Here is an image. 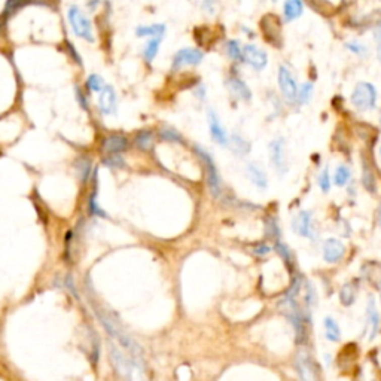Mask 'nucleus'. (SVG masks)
<instances>
[{"label": "nucleus", "mask_w": 381, "mask_h": 381, "mask_svg": "<svg viewBox=\"0 0 381 381\" xmlns=\"http://www.w3.org/2000/svg\"><path fill=\"white\" fill-rule=\"evenodd\" d=\"M227 87L230 89V92L238 100L249 101L252 98V91L247 87V84L237 76H231L227 79Z\"/></svg>", "instance_id": "15"}, {"label": "nucleus", "mask_w": 381, "mask_h": 381, "mask_svg": "<svg viewBox=\"0 0 381 381\" xmlns=\"http://www.w3.org/2000/svg\"><path fill=\"white\" fill-rule=\"evenodd\" d=\"M363 273H365L368 282H371L377 289H381V264L371 262L368 266L363 268Z\"/></svg>", "instance_id": "21"}, {"label": "nucleus", "mask_w": 381, "mask_h": 381, "mask_svg": "<svg viewBox=\"0 0 381 381\" xmlns=\"http://www.w3.org/2000/svg\"><path fill=\"white\" fill-rule=\"evenodd\" d=\"M76 94H78V98H79V101H81L82 107H84V109H87V103H85V100H84V95H82V92H81V91L78 89V91H76Z\"/></svg>", "instance_id": "44"}, {"label": "nucleus", "mask_w": 381, "mask_h": 381, "mask_svg": "<svg viewBox=\"0 0 381 381\" xmlns=\"http://www.w3.org/2000/svg\"><path fill=\"white\" fill-rule=\"evenodd\" d=\"M159 136L164 139V140H169V142H182V136L177 133L176 130L170 128V127H166L159 131Z\"/></svg>", "instance_id": "33"}, {"label": "nucleus", "mask_w": 381, "mask_h": 381, "mask_svg": "<svg viewBox=\"0 0 381 381\" xmlns=\"http://www.w3.org/2000/svg\"><path fill=\"white\" fill-rule=\"evenodd\" d=\"M89 213L94 214V216H106V213L103 211V208H100V205L97 204L95 194H92L91 198H89Z\"/></svg>", "instance_id": "40"}, {"label": "nucleus", "mask_w": 381, "mask_h": 381, "mask_svg": "<svg viewBox=\"0 0 381 381\" xmlns=\"http://www.w3.org/2000/svg\"><path fill=\"white\" fill-rule=\"evenodd\" d=\"M380 156H381V147H380Z\"/></svg>", "instance_id": "46"}, {"label": "nucleus", "mask_w": 381, "mask_h": 381, "mask_svg": "<svg viewBox=\"0 0 381 381\" xmlns=\"http://www.w3.org/2000/svg\"><path fill=\"white\" fill-rule=\"evenodd\" d=\"M363 183H365V188L368 191H374L375 189V182H374V176L371 175V170H368V166L363 164Z\"/></svg>", "instance_id": "36"}, {"label": "nucleus", "mask_w": 381, "mask_h": 381, "mask_svg": "<svg viewBox=\"0 0 381 381\" xmlns=\"http://www.w3.org/2000/svg\"><path fill=\"white\" fill-rule=\"evenodd\" d=\"M106 84H104V81H103V78L101 76H98V75H91L88 79H87V87L91 91H101L103 87H104Z\"/></svg>", "instance_id": "32"}, {"label": "nucleus", "mask_w": 381, "mask_h": 381, "mask_svg": "<svg viewBox=\"0 0 381 381\" xmlns=\"http://www.w3.org/2000/svg\"><path fill=\"white\" fill-rule=\"evenodd\" d=\"M304 14L302 0H285L283 3V17L286 23H292Z\"/></svg>", "instance_id": "16"}, {"label": "nucleus", "mask_w": 381, "mask_h": 381, "mask_svg": "<svg viewBox=\"0 0 381 381\" xmlns=\"http://www.w3.org/2000/svg\"><path fill=\"white\" fill-rule=\"evenodd\" d=\"M225 52L233 61H240L243 60V48L240 46L238 40H228L225 43Z\"/></svg>", "instance_id": "27"}, {"label": "nucleus", "mask_w": 381, "mask_h": 381, "mask_svg": "<svg viewBox=\"0 0 381 381\" xmlns=\"http://www.w3.org/2000/svg\"><path fill=\"white\" fill-rule=\"evenodd\" d=\"M366 326H368V337L369 340H374L378 328H380V313L377 308L375 298L371 295L368 298V307H366Z\"/></svg>", "instance_id": "13"}, {"label": "nucleus", "mask_w": 381, "mask_h": 381, "mask_svg": "<svg viewBox=\"0 0 381 381\" xmlns=\"http://www.w3.org/2000/svg\"><path fill=\"white\" fill-rule=\"evenodd\" d=\"M247 176L250 179V182L259 188V189H266L268 186V179H266V175L265 172L255 162H250L247 164Z\"/></svg>", "instance_id": "17"}, {"label": "nucleus", "mask_w": 381, "mask_h": 381, "mask_svg": "<svg viewBox=\"0 0 381 381\" xmlns=\"http://www.w3.org/2000/svg\"><path fill=\"white\" fill-rule=\"evenodd\" d=\"M161 40H162V36H159V37H150L149 39V42H147L146 46H145V51H143V56H145V60H146L147 63H150L152 60L155 59V56L158 54Z\"/></svg>", "instance_id": "25"}, {"label": "nucleus", "mask_w": 381, "mask_h": 381, "mask_svg": "<svg viewBox=\"0 0 381 381\" xmlns=\"http://www.w3.org/2000/svg\"><path fill=\"white\" fill-rule=\"evenodd\" d=\"M111 356H112V360H114L115 368H117L119 372H122V374H127V372H128V374H130L131 366L127 363L125 356L119 352L117 347H114V346H111Z\"/></svg>", "instance_id": "23"}, {"label": "nucleus", "mask_w": 381, "mask_h": 381, "mask_svg": "<svg viewBox=\"0 0 381 381\" xmlns=\"http://www.w3.org/2000/svg\"><path fill=\"white\" fill-rule=\"evenodd\" d=\"M103 162H104L107 167H114V169H117V167H122V166H124V161H122V158H121L118 153H112V155L106 156Z\"/></svg>", "instance_id": "38"}, {"label": "nucleus", "mask_w": 381, "mask_h": 381, "mask_svg": "<svg viewBox=\"0 0 381 381\" xmlns=\"http://www.w3.org/2000/svg\"><path fill=\"white\" fill-rule=\"evenodd\" d=\"M313 89H314V85H313L311 82H304V84L298 88L296 103H299V104H307V103L311 100Z\"/></svg>", "instance_id": "28"}, {"label": "nucleus", "mask_w": 381, "mask_h": 381, "mask_svg": "<svg viewBox=\"0 0 381 381\" xmlns=\"http://www.w3.org/2000/svg\"><path fill=\"white\" fill-rule=\"evenodd\" d=\"M98 109L103 115L117 114V94L111 85H104L98 94Z\"/></svg>", "instance_id": "11"}, {"label": "nucleus", "mask_w": 381, "mask_h": 381, "mask_svg": "<svg viewBox=\"0 0 381 381\" xmlns=\"http://www.w3.org/2000/svg\"><path fill=\"white\" fill-rule=\"evenodd\" d=\"M296 368H298L301 381H316V375H314V371H313V365H311V362L308 360L307 356L299 354V357H298V360H296Z\"/></svg>", "instance_id": "19"}, {"label": "nucleus", "mask_w": 381, "mask_h": 381, "mask_svg": "<svg viewBox=\"0 0 381 381\" xmlns=\"http://www.w3.org/2000/svg\"><path fill=\"white\" fill-rule=\"evenodd\" d=\"M350 52L353 54H356V56H359V57H362V56H365L366 52H368V48L363 45V43H360V42H357V40H352V42H346V45H344Z\"/></svg>", "instance_id": "31"}, {"label": "nucleus", "mask_w": 381, "mask_h": 381, "mask_svg": "<svg viewBox=\"0 0 381 381\" xmlns=\"http://www.w3.org/2000/svg\"><path fill=\"white\" fill-rule=\"evenodd\" d=\"M357 289H359V283L356 280H352V282H347L341 291H340V301L344 307H350L354 304L356 301V296H357Z\"/></svg>", "instance_id": "18"}, {"label": "nucleus", "mask_w": 381, "mask_h": 381, "mask_svg": "<svg viewBox=\"0 0 381 381\" xmlns=\"http://www.w3.org/2000/svg\"><path fill=\"white\" fill-rule=\"evenodd\" d=\"M324 335L331 343H337L341 338V331L335 319L332 317H324Z\"/></svg>", "instance_id": "20"}, {"label": "nucleus", "mask_w": 381, "mask_h": 381, "mask_svg": "<svg viewBox=\"0 0 381 381\" xmlns=\"http://www.w3.org/2000/svg\"><path fill=\"white\" fill-rule=\"evenodd\" d=\"M203 52L195 48H185L177 51L173 57V69H180L185 66H197L203 61Z\"/></svg>", "instance_id": "7"}, {"label": "nucleus", "mask_w": 381, "mask_h": 381, "mask_svg": "<svg viewBox=\"0 0 381 381\" xmlns=\"http://www.w3.org/2000/svg\"><path fill=\"white\" fill-rule=\"evenodd\" d=\"M268 252H269V247H266V246H259L258 249H255V253H258V255H265Z\"/></svg>", "instance_id": "43"}, {"label": "nucleus", "mask_w": 381, "mask_h": 381, "mask_svg": "<svg viewBox=\"0 0 381 381\" xmlns=\"http://www.w3.org/2000/svg\"><path fill=\"white\" fill-rule=\"evenodd\" d=\"M377 89L369 82H359L350 94V103L359 112H368L377 106Z\"/></svg>", "instance_id": "1"}, {"label": "nucleus", "mask_w": 381, "mask_h": 381, "mask_svg": "<svg viewBox=\"0 0 381 381\" xmlns=\"http://www.w3.org/2000/svg\"><path fill=\"white\" fill-rule=\"evenodd\" d=\"M134 143H136V146L140 147L142 150H149L150 147L153 146V133L147 131V130H143V131L137 133L136 139H134Z\"/></svg>", "instance_id": "24"}, {"label": "nucleus", "mask_w": 381, "mask_h": 381, "mask_svg": "<svg viewBox=\"0 0 381 381\" xmlns=\"http://www.w3.org/2000/svg\"><path fill=\"white\" fill-rule=\"evenodd\" d=\"M78 172L82 177V180H85L91 172V159H79L78 161Z\"/></svg>", "instance_id": "37"}, {"label": "nucleus", "mask_w": 381, "mask_h": 381, "mask_svg": "<svg viewBox=\"0 0 381 381\" xmlns=\"http://www.w3.org/2000/svg\"><path fill=\"white\" fill-rule=\"evenodd\" d=\"M231 147H233V150H234L235 153H238V155H244V153H247L249 150H250V145L243 139V137H240V136H237L234 134L233 137H231Z\"/></svg>", "instance_id": "29"}, {"label": "nucleus", "mask_w": 381, "mask_h": 381, "mask_svg": "<svg viewBox=\"0 0 381 381\" xmlns=\"http://www.w3.org/2000/svg\"><path fill=\"white\" fill-rule=\"evenodd\" d=\"M352 177V173H350V169L347 166H338L337 170H335V175H334V183L340 188L346 186L349 183Z\"/></svg>", "instance_id": "26"}, {"label": "nucleus", "mask_w": 381, "mask_h": 381, "mask_svg": "<svg viewBox=\"0 0 381 381\" xmlns=\"http://www.w3.org/2000/svg\"><path fill=\"white\" fill-rule=\"evenodd\" d=\"M279 88L283 95V100L295 104L296 103V97H298V82L292 75V72L286 67V66H280L279 67Z\"/></svg>", "instance_id": "3"}, {"label": "nucleus", "mask_w": 381, "mask_h": 381, "mask_svg": "<svg viewBox=\"0 0 381 381\" xmlns=\"http://www.w3.org/2000/svg\"><path fill=\"white\" fill-rule=\"evenodd\" d=\"M208 128H210V134L213 137V140L217 143V145H222V146H227L230 143V139H228V134L225 131V128L222 127L221 124V119L217 117V114L214 111H208Z\"/></svg>", "instance_id": "12"}, {"label": "nucleus", "mask_w": 381, "mask_h": 381, "mask_svg": "<svg viewBox=\"0 0 381 381\" xmlns=\"http://www.w3.org/2000/svg\"><path fill=\"white\" fill-rule=\"evenodd\" d=\"M380 124H381V115H380Z\"/></svg>", "instance_id": "47"}, {"label": "nucleus", "mask_w": 381, "mask_h": 381, "mask_svg": "<svg viewBox=\"0 0 381 381\" xmlns=\"http://www.w3.org/2000/svg\"><path fill=\"white\" fill-rule=\"evenodd\" d=\"M69 21L73 33L87 40V42H94V34H92V29H91V23L89 20L84 15V12L78 8V6H70L69 8Z\"/></svg>", "instance_id": "2"}, {"label": "nucleus", "mask_w": 381, "mask_h": 381, "mask_svg": "<svg viewBox=\"0 0 381 381\" xmlns=\"http://www.w3.org/2000/svg\"><path fill=\"white\" fill-rule=\"evenodd\" d=\"M346 253V247L343 241L337 238H328L323 244V259L328 264H337L343 259Z\"/></svg>", "instance_id": "8"}, {"label": "nucleus", "mask_w": 381, "mask_h": 381, "mask_svg": "<svg viewBox=\"0 0 381 381\" xmlns=\"http://www.w3.org/2000/svg\"><path fill=\"white\" fill-rule=\"evenodd\" d=\"M269 159L273 167L276 169V172L279 175H285L288 172V159H286V143L283 137H277L274 140H271L269 146Z\"/></svg>", "instance_id": "5"}, {"label": "nucleus", "mask_w": 381, "mask_h": 381, "mask_svg": "<svg viewBox=\"0 0 381 381\" xmlns=\"http://www.w3.org/2000/svg\"><path fill=\"white\" fill-rule=\"evenodd\" d=\"M127 147H128V139L121 134H111V136L104 137L101 142V150L109 155L127 150Z\"/></svg>", "instance_id": "14"}, {"label": "nucleus", "mask_w": 381, "mask_h": 381, "mask_svg": "<svg viewBox=\"0 0 381 381\" xmlns=\"http://www.w3.org/2000/svg\"><path fill=\"white\" fill-rule=\"evenodd\" d=\"M319 186L323 192H328L331 189V176H329L328 167L323 169V172H320V175H319Z\"/></svg>", "instance_id": "35"}, {"label": "nucleus", "mask_w": 381, "mask_h": 381, "mask_svg": "<svg viewBox=\"0 0 381 381\" xmlns=\"http://www.w3.org/2000/svg\"><path fill=\"white\" fill-rule=\"evenodd\" d=\"M194 6L204 11L205 14H214L216 11V0H189Z\"/></svg>", "instance_id": "30"}, {"label": "nucleus", "mask_w": 381, "mask_h": 381, "mask_svg": "<svg viewBox=\"0 0 381 381\" xmlns=\"http://www.w3.org/2000/svg\"><path fill=\"white\" fill-rule=\"evenodd\" d=\"M377 222H378V227L381 228V204L378 207V211H377Z\"/></svg>", "instance_id": "45"}, {"label": "nucleus", "mask_w": 381, "mask_h": 381, "mask_svg": "<svg viewBox=\"0 0 381 381\" xmlns=\"http://www.w3.org/2000/svg\"><path fill=\"white\" fill-rule=\"evenodd\" d=\"M374 39H375V49H377V57L378 61L381 63V26H378L375 31H374Z\"/></svg>", "instance_id": "42"}, {"label": "nucleus", "mask_w": 381, "mask_h": 381, "mask_svg": "<svg viewBox=\"0 0 381 381\" xmlns=\"http://www.w3.org/2000/svg\"><path fill=\"white\" fill-rule=\"evenodd\" d=\"M166 31L164 24H153V26H142L136 29L137 37H159Z\"/></svg>", "instance_id": "22"}, {"label": "nucleus", "mask_w": 381, "mask_h": 381, "mask_svg": "<svg viewBox=\"0 0 381 381\" xmlns=\"http://www.w3.org/2000/svg\"><path fill=\"white\" fill-rule=\"evenodd\" d=\"M243 61L249 64L253 70L261 72L268 64V56L264 49L255 45H244L243 46Z\"/></svg>", "instance_id": "6"}, {"label": "nucleus", "mask_w": 381, "mask_h": 381, "mask_svg": "<svg viewBox=\"0 0 381 381\" xmlns=\"http://www.w3.org/2000/svg\"><path fill=\"white\" fill-rule=\"evenodd\" d=\"M195 152H197V155L200 156V159L204 164L205 175H207V182H208L210 191L213 192V195H219L221 194V177H219L216 164H214L211 155L200 146H195Z\"/></svg>", "instance_id": "4"}, {"label": "nucleus", "mask_w": 381, "mask_h": 381, "mask_svg": "<svg viewBox=\"0 0 381 381\" xmlns=\"http://www.w3.org/2000/svg\"><path fill=\"white\" fill-rule=\"evenodd\" d=\"M261 29L264 31L265 39L269 43H273L276 46H280L277 39L280 40L282 31H280V21H279V18L276 15H265L264 18L261 20Z\"/></svg>", "instance_id": "10"}, {"label": "nucleus", "mask_w": 381, "mask_h": 381, "mask_svg": "<svg viewBox=\"0 0 381 381\" xmlns=\"http://www.w3.org/2000/svg\"><path fill=\"white\" fill-rule=\"evenodd\" d=\"M130 380L131 381H145V377H143V374H142V369L137 366V365H134V366H131V369H130Z\"/></svg>", "instance_id": "41"}, {"label": "nucleus", "mask_w": 381, "mask_h": 381, "mask_svg": "<svg viewBox=\"0 0 381 381\" xmlns=\"http://www.w3.org/2000/svg\"><path fill=\"white\" fill-rule=\"evenodd\" d=\"M26 3H29V0H6V3H5V14H14L15 11H18L20 8H23Z\"/></svg>", "instance_id": "34"}, {"label": "nucleus", "mask_w": 381, "mask_h": 381, "mask_svg": "<svg viewBox=\"0 0 381 381\" xmlns=\"http://www.w3.org/2000/svg\"><path fill=\"white\" fill-rule=\"evenodd\" d=\"M276 249H277V252L282 255V258L286 261V262H291L292 261V255H291V250H289V247L286 246V244H283V243H280V241H277L276 243Z\"/></svg>", "instance_id": "39"}, {"label": "nucleus", "mask_w": 381, "mask_h": 381, "mask_svg": "<svg viewBox=\"0 0 381 381\" xmlns=\"http://www.w3.org/2000/svg\"><path fill=\"white\" fill-rule=\"evenodd\" d=\"M293 231L301 237L305 238H313L314 237V230H313V219H311V213L301 210L292 222Z\"/></svg>", "instance_id": "9"}]
</instances>
